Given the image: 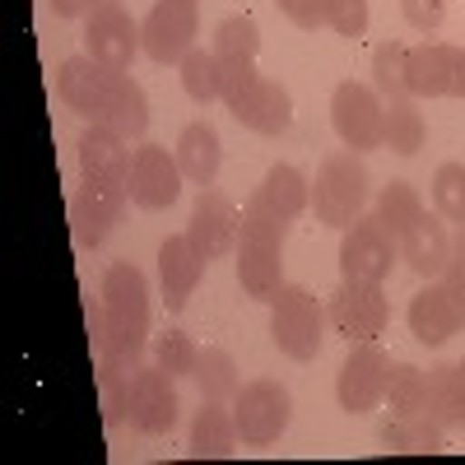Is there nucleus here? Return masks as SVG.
I'll use <instances>...</instances> for the list:
<instances>
[{"label": "nucleus", "mask_w": 465, "mask_h": 465, "mask_svg": "<svg viewBox=\"0 0 465 465\" xmlns=\"http://www.w3.org/2000/svg\"><path fill=\"white\" fill-rule=\"evenodd\" d=\"M173 381H177V377L163 372L159 363H149V368L140 363V372H135V381H131V429H135V433H144V438L173 433L177 410H182Z\"/></svg>", "instance_id": "ddd939ff"}, {"label": "nucleus", "mask_w": 465, "mask_h": 465, "mask_svg": "<svg viewBox=\"0 0 465 465\" xmlns=\"http://www.w3.org/2000/svg\"><path fill=\"white\" fill-rule=\"evenodd\" d=\"M232 116H238V126L256 131V135H284L293 126V94L280 84V80H270V74H261L256 89L232 107Z\"/></svg>", "instance_id": "aec40b11"}, {"label": "nucleus", "mask_w": 465, "mask_h": 465, "mask_svg": "<svg viewBox=\"0 0 465 465\" xmlns=\"http://www.w3.org/2000/svg\"><path fill=\"white\" fill-rule=\"evenodd\" d=\"M442 289L451 293V302L465 317V223H456V232H451V256H447V270H442Z\"/></svg>", "instance_id": "58836bf2"}, {"label": "nucleus", "mask_w": 465, "mask_h": 465, "mask_svg": "<svg viewBox=\"0 0 465 465\" xmlns=\"http://www.w3.org/2000/svg\"><path fill=\"white\" fill-rule=\"evenodd\" d=\"M56 19H89L98 5H107V0H47Z\"/></svg>", "instance_id": "79ce46f5"}, {"label": "nucleus", "mask_w": 465, "mask_h": 465, "mask_svg": "<svg viewBox=\"0 0 465 465\" xmlns=\"http://www.w3.org/2000/svg\"><path fill=\"white\" fill-rule=\"evenodd\" d=\"M401 247V261L414 270L419 280H442V270H447V256H451V228L447 219L433 210H423L410 228H405V238L396 242Z\"/></svg>", "instance_id": "a211bd4d"}, {"label": "nucleus", "mask_w": 465, "mask_h": 465, "mask_svg": "<svg viewBox=\"0 0 465 465\" xmlns=\"http://www.w3.org/2000/svg\"><path fill=\"white\" fill-rule=\"evenodd\" d=\"M381 116H386V103L377 98L372 84H359V80H344L335 84L331 94V126L340 135L344 149H381Z\"/></svg>", "instance_id": "f8f14e48"}, {"label": "nucleus", "mask_w": 465, "mask_h": 465, "mask_svg": "<svg viewBox=\"0 0 465 465\" xmlns=\"http://www.w3.org/2000/svg\"><path fill=\"white\" fill-rule=\"evenodd\" d=\"M423 140H429V126H423V112L414 107V98H391L381 116V149L391 153H419Z\"/></svg>", "instance_id": "cd10ccee"}, {"label": "nucleus", "mask_w": 465, "mask_h": 465, "mask_svg": "<svg viewBox=\"0 0 465 465\" xmlns=\"http://www.w3.org/2000/svg\"><path fill=\"white\" fill-rule=\"evenodd\" d=\"M182 168H177V153H168L163 144H140L135 153H131V177H126V186H131V201L140 205V210H168V205H177V196H182Z\"/></svg>", "instance_id": "4468645a"}, {"label": "nucleus", "mask_w": 465, "mask_h": 465, "mask_svg": "<svg viewBox=\"0 0 465 465\" xmlns=\"http://www.w3.org/2000/svg\"><path fill=\"white\" fill-rule=\"evenodd\" d=\"M238 228H242V214L232 205L223 191L214 186H201L196 205H191V219H186V238L196 242V252L205 261H219L238 247Z\"/></svg>", "instance_id": "2eb2a0df"}, {"label": "nucleus", "mask_w": 465, "mask_h": 465, "mask_svg": "<svg viewBox=\"0 0 465 465\" xmlns=\"http://www.w3.org/2000/svg\"><path fill=\"white\" fill-rule=\"evenodd\" d=\"M210 52L219 61H232V56H256L261 52V24L252 15H228L219 28H214V43Z\"/></svg>", "instance_id": "72a5a7b5"}, {"label": "nucleus", "mask_w": 465, "mask_h": 465, "mask_svg": "<svg viewBox=\"0 0 465 465\" xmlns=\"http://www.w3.org/2000/svg\"><path fill=\"white\" fill-rule=\"evenodd\" d=\"M196 386H201V401H232L242 391V377H238V363H232L228 349H201V363H196Z\"/></svg>", "instance_id": "c756f323"}, {"label": "nucleus", "mask_w": 465, "mask_h": 465, "mask_svg": "<svg viewBox=\"0 0 465 465\" xmlns=\"http://www.w3.org/2000/svg\"><path fill=\"white\" fill-rule=\"evenodd\" d=\"M391 414H419L429 410V372L414 368V363H396L391 368V381H386V401H381Z\"/></svg>", "instance_id": "2f4dec72"}, {"label": "nucleus", "mask_w": 465, "mask_h": 465, "mask_svg": "<svg viewBox=\"0 0 465 465\" xmlns=\"http://www.w3.org/2000/svg\"><path fill=\"white\" fill-rule=\"evenodd\" d=\"M326 322L349 340H377L386 331V322H391V302H386L381 284H368V280H340V289L331 293L326 302Z\"/></svg>", "instance_id": "9b49d317"}, {"label": "nucleus", "mask_w": 465, "mask_h": 465, "mask_svg": "<svg viewBox=\"0 0 465 465\" xmlns=\"http://www.w3.org/2000/svg\"><path fill=\"white\" fill-rule=\"evenodd\" d=\"M177 168L186 182L196 186H214L219 177V163H223V144H219V131L210 122H191L182 135H177Z\"/></svg>", "instance_id": "393cba45"}, {"label": "nucleus", "mask_w": 465, "mask_h": 465, "mask_svg": "<svg viewBox=\"0 0 465 465\" xmlns=\"http://www.w3.org/2000/svg\"><path fill=\"white\" fill-rule=\"evenodd\" d=\"M275 5H280V15H284L289 24H298V28H307V33H317V28L331 24L335 0H275Z\"/></svg>", "instance_id": "4c0bfd02"}, {"label": "nucleus", "mask_w": 465, "mask_h": 465, "mask_svg": "<svg viewBox=\"0 0 465 465\" xmlns=\"http://www.w3.org/2000/svg\"><path fill=\"white\" fill-rule=\"evenodd\" d=\"M223 65V107L232 112L252 89H256V80H261V70H256V56H232V61H219Z\"/></svg>", "instance_id": "e433bc0d"}, {"label": "nucleus", "mask_w": 465, "mask_h": 465, "mask_svg": "<svg viewBox=\"0 0 465 465\" xmlns=\"http://www.w3.org/2000/svg\"><path fill=\"white\" fill-rule=\"evenodd\" d=\"M372 214H377V223L401 242L405 228L423 214V196H419L410 182H386V186L377 191V201H372Z\"/></svg>", "instance_id": "c85d7f7f"}, {"label": "nucleus", "mask_w": 465, "mask_h": 465, "mask_svg": "<svg viewBox=\"0 0 465 465\" xmlns=\"http://www.w3.org/2000/svg\"><path fill=\"white\" fill-rule=\"evenodd\" d=\"M232 419H238V438L242 447H270L280 442L289 419H293V396L289 386L275 377H256L232 396Z\"/></svg>", "instance_id": "0eeeda50"}, {"label": "nucleus", "mask_w": 465, "mask_h": 465, "mask_svg": "<svg viewBox=\"0 0 465 465\" xmlns=\"http://www.w3.org/2000/svg\"><path fill=\"white\" fill-rule=\"evenodd\" d=\"M201 37V0H153L140 24V47L159 65H182Z\"/></svg>", "instance_id": "423d86ee"}, {"label": "nucleus", "mask_w": 465, "mask_h": 465, "mask_svg": "<svg viewBox=\"0 0 465 465\" xmlns=\"http://www.w3.org/2000/svg\"><path fill=\"white\" fill-rule=\"evenodd\" d=\"M56 98L70 112H80L89 126H107L126 140H144V131H149V94L126 70H112V65L94 61L89 52L61 61Z\"/></svg>", "instance_id": "f257e3e1"}, {"label": "nucleus", "mask_w": 465, "mask_h": 465, "mask_svg": "<svg viewBox=\"0 0 465 465\" xmlns=\"http://www.w3.org/2000/svg\"><path fill=\"white\" fill-rule=\"evenodd\" d=\"M238 419H232V405L223 401H205L201 414L191 419V438H186V451L196 460H228L238 451Z\"/></svg>", "instance_id": "5701e85b"}, {"label": "nucleus", "mask_w": 465, "mask_h": 465, "mask_svg": "<svg viewBox=\"0 0 465 465\" xmlns=\"http://www.w3.org/2000/svg\"><path fill=\"white\" fill-rule=\"evenodd\" d=\"M247 205H256L265 214H280L284 223H293L298 214L312 210V182H307L293 163H275V168L265 173V182L252 191Z\"/></svg>", "instance_id": "412c9836"}, {"label": "nucleus", "mask_w": 465, "mask_h": 465, "mask_svg": "<svg viewBox=\"0 0 465 465\" xmlns=\"http://www.w3.org/2000/svg\"><path fill=\"white\" fill-rule=\"evenodd\" d=\"M326 28L340 37H363L368 33V0H335Z\"/></svg>", "instance_id": "ea45409f"}, {"label": "nucleus", "mask_w": 465, "mask_h": 465, "mask_svg": "<svg viewBox=\"0 0 465 465\" xmlns=\"http://www.w3.org/2000/svg\"><path fill=\"white\" fill-rule=\"evenodd\" d=\"M205 256L196 252V242L186 238V232H173V238H163L159 247V284H163V302L168 312H182V307L191 302V293H196L201 275H205Z\"/></svg>", "instance_id": "6ab92c4d"}, {"label": "nucleus", "mask_w": 465, "mask_h": 465, "mask_svg": "<svg viewBox=\"0 0 465 465\" xmlns=\"http://www.w3.org/2000/svg\"><path fill=\"white\" fill-rule=\"evenodd\" d=\"M451 98H465V47L456 56V80H451Z\"/></svg>", "instance_id": "37998d69"}, {"label": "nucleus", "mask_w": 465, "mask_h": 465, "mask_svg": "<svg viewBox=\"0 0 465 465\" xmlns=\"http://www.w3.org/2000/svg\"><path fill=\"white\" fill-rule=\"evenodd\" d=\"M391 354L372 340L349 344V359L335 372V401L344 414H372L386 401V381H391Z\"/></svg>", "instance_id": "6e6552de"}, {"label": "nucleus", "mask_w": 465, "mask_h": 465, "mask_svg": "<svg viewBox=\"0 0 465 465\" xmlns=\"http://www.w3.org/2000/svg\"><path fill=\"white\" fill-rule=\"evenodd\" d=\"M372 201V177H368V163L359 159L354 149H335L317 163V177H312V214L317 223L326 228H349L354 219H363Z\"/></svg>", "instance_id": "20e7f679"}, {"label": "nucleus", "mask_w": 465, "mask_h": 465, "mask_svg": "<svg viewBox=\"0 0 465 465\" xmlns=\"http://www.w3.org/2000/svg\"><path fill=\"white\" fill-rule=\"evenodd\" d=\"M401 10H405L410 28H419V33H438L442 19H447V0H401Z\"/></svg>", "instance_id": "a19ab883"}, {"label": "nucleus", "mask_w": 465, "mask_h": 465, "mask_svg": "<svg viewBox=\"0 0 465 465\" xmlns=\"http://www.w3.org/2000/svg\"><path fill=\"white\" fill-rule=\"evenodd\" d=\"M460 331H465V317L451 302V293L442 289V280H423V289L410 298V335L429 349H442Z\"/></svg>", "instance_id": "f3484780"}, {"label": "nucleus", "mask_w": 465, "mask_h": 465, "mask_svg": "<svg viewBox=\"0 0 465 465\" xmlns=\"http://www.w3.org/2000/svg\"><path fill=\"white\" fill-rule=\"evenodd\" d=\"M456 56L460 47L451 43H419L410 47V98H447L451 94V80H456Z\"/></svg>", "instance_id": "b1692460"}, {"label": "nucleus", "mask_w": 465, "mask_h": 465, "mask_svg": "<svg viewBox=\"0 0 465 465\" xmlns=\"http://www.w3.org/2000/svg\"><path fill=\"white\" fill-rule=\"evenodd\" d=\"M322 331L326 307L302 284H280V293L270 298V340L280 344V354H289L293 363H312L322 354Z\"/></svg>", "instance_id": "39448f33"}, {"label": "nucleus", "mask_w": 465, "mask_h": 465, "mask_svg": "<svg viewBox=\"0 0 465 465\" xmlns=\"http://www.w3.org/2000/svg\"><path fill=\"white\" fill-rule=\"evenodd\" d=\"M149 354H153V363H159L163 372L191 377V372H196V363H201V344L191 340L186 331H168V335H153L149 340Z\"/></svg>", "instance_id": "f704fd0d"}, {"label": "nucleus", "mask_w": 465, "mask_h": 465, "mask_svg": "<svg viewBox=\"0 0 465 465\" xmlns=\"http://www.w3.org/2000/svg\"><path fill=\"white\" fill-rule=\"evenodd\" d=\"M131 205V186L126 182H80V191L70 196V232L84 252H98L107 242V232L122 223Z\"/></svg>", "instance_id": "1a4fd4ad"}, {"label": "nucleus", "mask_w": 465, "mask_h": 465, "mask_svg": "<svg viewBox=\"0 0 465 465\" xmlns=\"http://www.w3.org/2000/svg\"><path fill=\"white\" fill-rule=\"evenodd\" d=\"M80 177L89 182H126L131 177V140L107 126H89L80 135Z\"/></svg>", "instance_id": "4be33fe9"}, {"label": "nucleus", "mask_w": 465, "mask_h": 465, "mask_svg": "<svg viewBox=\"0 0 465 465\" xmlns=\"http://www.w3.org/2000/svg\"><path fill=\"white\" fill-rule=\"evenodd\" d=\"M433 210L447 223H465V163H442L433 173Z\"/></svg>", "instance_id": "c9c22d12"}, {"label": "nucleus", "mask_w": 465, "mask_h": 465, "mask_svg": "<svg viewBox=\"0 0 465 465\" xmlns=\"http://www.w3.org/2000/svg\"><path fill=\"white\" fill-rule=\"evenodd\" d=\"M405 65H410V47H401V43H381L372 52V89H381L386 103H391V98H410Z\"/></svg>", "instance_id": "473e14b6"}, {"label": "nucleus", "mask_w": 465, "mask_h": 465, "mask_svg": "<svg viewBox=\"0 0 465 465\" xmlns=\"http://www.w3.org/2000/svg\"><path fill=\"white\" fill-rule=\"evenodd\" d=\"M177 70H182V89H186V98H191V103L210 107V103H219V98H223V65H219V56H214V52L196 47V52H191Z\"/></svg>", "instance_id": "7c9ffc66"}, {"label": "nucleus", "mask_w": 465, "mask_h": 465, "mask_svg": "<svg viewBox=\"0 0 465 465\" xmlns=\"http://www.w3.org/2000/svg\"><path fill=\"white\" fill-rule=\"evenodd\" d=\"M396 261H401V247H396L391 232L377 223V214H363L340 232V275L344 280L386 284Z\"/></svg>", "instance_id": "9d476101"}, {"label": "nucleus", "mask_w": 465, "mask_h": 465, "mask_svg": "<svg viewBox=\"0 0 465 465\" xmlns=\"http://www.w3.org/2000/svg\"><path fill=\"white\" fill-rule=\"evenodd\" d=\"M377 438L391 451H442L447 429L429 410H419V414H391L386 410V419L377 423Z\"/></svg>", "instance_id": "a878e982"}, {"label": "nucleus", "mask_w": 465, "mask_h": 465, "mask_svg": "<svg viewBox=\"0 0 465 465\" xmlns=\"http://www.w3.org/2000/svg\"><path fill=\"white\" fill-rule=\"evenodd\" d=\"M429 414L447 433H465V359L429 368Z\"/></svg>", "instance_id": "bb28decb"}, {"label": "nucleus", "mask_w": 465, "mask_h": 465, "mask_svg": "<svg viewBox=\"0 0 465 465\" xmlns=\"http://www.w3.org/2000/svg\"><path fill=\"white\" fill-rule=\"evenodd\" d=\"M84 52L112 70H131V61L144 52L140 47V24L116 5V0H107V5H98L89 19H84Z\"/></svg>", "instance_id": "dca6fc26"}, {"label": "nucleus", "mask_w": 465, "mask_h": 465, "mask_svg": "<svg viewBox=\"0 0 465 465\" xmlns=\"http://www.w3.org/2000/svg\"><path fill=\"white\" fill-rule=\"evenodd\" d=\"M284 242H289V223L280 214H265L256 205L242 210L238 228V284L247 298L270 302L284 284Z\"/></svg>", "instance_id": "7ed1b4c3"}, {"label": "nucleus", "mask_w": 465, "mask_h": 465, "mask_svg": "<svg viewBox=\"0 0 465 465\" xmlns=\"http://www.w3.org/2000/svg\"><path fill=\"white\" fill-rule=\"evenodd\" d=\"M149 280L135 261H112L103 275V344L98 359H116L126 368L144 363L149 349Z\"/></svg>", "instance_id": "f03ea898"}]
</instances>
